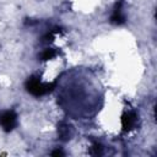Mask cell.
Returning a JSON list of instances; mask_svg holds the SVG:
<instances>
[{
	"mask_svg": "<svg viewBox=\"0 0 157 157\" xmlns=\"http://www.w3.org/2000/svg\"><path fill=\"white\" fill-rule=\"evenodd\" d=\"M110 22L114 23V25H121V23L125 22V16L121 12V2H119L117 5V7H115V10H114V12L110 17Z\"/></svg>",
	"mask_w": 157,
	"mask_h": 157,
	"instance_id": "cell-4",
	"label": "cell"
},
{
	"mask_svg": "<svg viewBox=\"0 0 157 157\" xmlns=\"http://www.w3.org/2000/svg\"><path fill=\"white\" fill-rule=\"evenodd\" d=\"M52 155H53V156H63V155H64V152H63V151H60V150H56V151H53V152H52Z\"/></svg>",
	"mask_w": 157,
	"mask_h": 157,
	"instance_id": "cell-8",
	"label": "cell"
},
{
	"mask_svg": "<svg viewBox=\"0 0 157 157\" xmlns=\"http://www.w3.org/2000/svg\"><path fill=\"white\" fill-rule=\"evenodd\" d=\"M0 125L5 131H11L17 125V115L13 110H6L0 114Z\"/></svg>",
	"mask_w": 157,
	"mask_h": 157,
	"instance_id": "cell-2",
	"label": "cell"
},
{
	"mask_svg": "<svg viewBox=\"0 0 157 157\" xmlns=\"http://www.w3.org/2000/svg\"><path fill=\"white\" fill-rule=\"evenodd\" d=\"M58 132H59L60 139L64 140V141H66V140L71 139V136H72V128L70 125H67V124L61 123L59 125V128H58Z\"/></svg>",
	"mask_w": 157,
	"mask_h": 157,
	"instance_id": "cell-5",
	"label": "cell"
},
{
	"mask_svg": "<svg viewBox=\"0 0 157 157\" xmlns=\"http://www.w3.org/2000/svg\"><path fill=\"white\" fill-rule=\"evenodd\" d=\"M55 55H56V52H55L54 49H45V50L42 53L40 58H42V60L47 61V60H50V59H53Z\"/></svg>",
	"mask_w": 157,
	"mask_h": 157,
	"instance_id": "cell-6",
	"label": "cell"
},
{
	"mask_svg": "<svg viewBox=\"0 0 157 157\" xmlns=\"http://www.w3.org/2000/svg\"><path fill=\"white\" fill-rule=\"evenodd\" d=\"M54 86H55V82H53V83H43V82H40V80L37 76H31L26 82V90L31 94H33L36 97L43 96V94L53 91Z\"/></svg>",
	"mask_w": 157,
	"mask_h": 157,
	"instance_id": "cell-1",
	"label": "cell"
},
{
	"mask_svg": "<svg viewBox=\"0 0 157 157\" xmlns=\"http://www.w3.org/2000/svg\"><path fill=\"white\" fill-rule=\"evenodd\" d=\"M137 121V115L134 112H126L121 115V126L124 131L131 130Z\"/></svg>",
	"mask_w": 157,
	"mask_h": 157,
	"instance_id": "cell-3",
	"label": "cell"
},
{
	"mask_svg": "<svg viewBox=\"0 0 157 157\" xmlns=\"http://www.w3.org/2000/svg\"><path fill=\"white\" fill-rule=\"evenodd\" d=\"M102 146L99 145V144H93V146H92V150H91V155H101L102 153Z\"/></svg>",
	"mask_w": 157,
	"mask_h": 157,
	"instance_id": "cell-7",
	"label": "cell"
}]
</instances>
